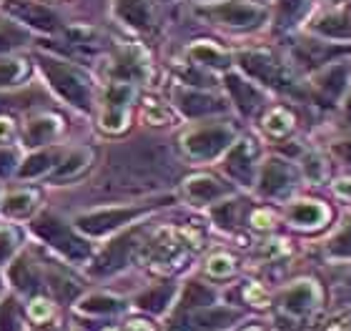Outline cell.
Returning a JSON list of instances; mask_svg holds the SVG:
<instances>
[{
	"instance_id": "2e32d148",
	"label": "cell",
	"mask_w": 351,
	"mask_h": 331,
	"mask_svg": "<svg viewBox=\"0 0 351 331\" xmlns=\"http://www.w3.org/2000/svg\"><path fill=\"white\" fill-rule=\"evenodd\" d=\"M36 204H38V191L21 188V191L8 193L0 211L5 216H10V219H25V216H30L36 211Z\"/></svg>"
},
{
	"instance_id": "1f68e13d",
	"label": "cell",
	"mask_w": 351,
	"mask_h": 331,
	"mask_svg": "<svg viewBox=\"0 0 351 331\" xmlns=\"http://www.w3.org/2000/svg\"><path fill=\"white\" fill-rule=\"evenodd\" d=\"M213 302V291L211 289H206L204 284H189L186 286V296H183V306H208Z\"/></svg>"
},
{
	"instance_id": "4316f807",
	"label": "cell",
	"mask_w": 351,
	"mask_h": 331,
	"mask_svg": "<svg viewBox=\"0 0 351 331\" xmlns=\"http://www.w3.org/2000/svg\"><path fill=\"white\" fill-rule=\"evenodd\" d=\"M319 33H326L331 38H351V18L346 15H326L316 23Z\"/></svg>"
},
{
	"instance_id": "c3c4849f",
	"label": "cell",
	"mask_w": 351,
	"mask_h": 331,
	"mask_svg": "<svg viewBox=\"0 0 351 331\" xmlns=\"http://www.w3.org/2000/svg\"><path fill=\"white\" fill-rule=\"evenodd\" d=\"M346 110H349V116H351V96H349V103H346Z\"/></svg>"
},
{
	"instance_id": "5b68a950",
	"label": "cell",
	"mask_w": 351,
	"mask_h": 331,
	"mask_svg": "<svg viewBox=\"0 0 351 331\" xmlns=\"http://www.w3.org/2000/svg\"><path fill=\"white\" fill-rule=\"evenodd\" d=\"M204 15H208L211 21L223 23V25H239V28H251V25H258L263 21V10L258 5H251V3H243V0H228V3H221V5H213L208 10H201Z\"/></svg>"
},
{
	"instance_id": "e0dca14e",
	"label": "cell",
	"mask_w": 351,
	"mask_h": 331,
	"mask_svg": "<svg viewBox=\"0 0 351 331\" xmlns=\"http://www.w3.org/2000/svg\"><path fill=\"white\" fill-rule=\"evenodd\" d=\"M116 13L133 28L151 25V3L148 0H116Z\"/></svg>"
},
{
	"instance_id": "30bf717a",
	"label": "cell",
	"mask_w": 351,
	"mask_h": 331,
	"mask_svg": "<svg viewBox=\"0 0 351 331\" xmlns=\"http://www.w3.org/2000/svg\"><path fill=\"white\" fill-rule=\"evenodd\" d=\"M133 241H136V236L125 234V236H121L118 241L108 243V249L101 254V258H98V264H95L93 271L95 273H110V271H116V269H121V266L125 264L128 254H131V249L136 246Z\"/></svg>"
},
{
	"instance_id": "f907efd6",
	"label": "cell",
	"mask_w": 351,
	"mask_h": 331,
	"mask_svg": "<svg viewBox=\"0 0 351 331\" xmlns=\"http://www.w3.org/2000/svg\"><path fill=\"white\" fill-rule=\"evenodd\" d=\"M106 331H118V329H106Z\"/></svg>"
},
{
	"instance_id": "f6af8a7d",
	"label": "cell",
	"mask_w": 351,
	"mask_h": 331,
	"mask_svg": "<svg viewBox=\"0 0 351 331\" xmlns=\"http://www.w3.org/2000/svg\"><path fill=\"white\" fill-rule=\"evenodd\" d=\"M337 193H339V196H346V199H351V181H339Z\"/></svg>"
},
{
	"instance_id": "7dc6e473",
	"label": "cell",
	"mask_w": 351,
	"mask_h": 331,
	"mask_svg": "<svg viewBox=\"0 0 351 331\" xmlns=\"http://www.w3.org/2000/svg\"><path fill=\"white\" fill-rule=\"evenodd\" d=\"M128 331H151V326H146V321H131Z\"/></svg>"
},
{
	"instance_id": "83f0119b",
	"label": "cell",
	"mask_w": 351,
	"mask_h": 331,
	"mask_svg": "<svg viewBox=\"0 0 351 331\" xmlns=\"http://www.w3.org/2000/svg\"><path fill=\"white\" fill-rule=\"evenodd\" d=\"M21 329H23L21 309H18L13 296H8L0 304V331H21Z\"/></svg>"
},
{
	"instance_id": "8d00e7d4",
	"label": "cell",
	"mask_w": 351,
	"mask_h": 331,
	"mask_svg": "<svg viewBox=\"0 0 351 331\" xmlns=\"http://www.w3.org/2000/svg\"><path fill=\"white\" fill-rule=\"evenodd\" d=\"M15 241H18L15 231H10V228H0V264L15 251Z\"/></svg>"
},
{
	"instance_id": "8992f818",
	"label": "cell",
	"mask_w": 351,
	"mask_h": 331,
	"mask_svg": "<svg viewBox=\"0 0 351 331\" xmlns=\"http://www.w3.org/2000/svg\"><path fill=\"white\" fill-rule=\"evenodd\" d=\"M141 214V208H101V211H90L75 219V226L81 228L83 234L90 236H103L113 231V228L123 226L131 219Z\"/></svg>"
},
{
	"instance_id": "d6a6232c",
	"label": "cell",
	"mask_w": 351,
	"mask_h": 331,
	"mask_svg": "<svg viewBox=\"0 0 351 331\" xmlns=\"http://www.w3.org/2000/svg\"><path fill=\"white\" fill-rule=\"evenodd\" d=\"M53 314H56V306H53L48 299H33V302L28 304V317L33 324H48L53 319Z\"/></svg>"
},
{
	"instance_id": "836d02e7",
	"label": "cell",
	"mask_w": 351,
	"mask_h": 331,
	"mask_svg": "<svg viewBox=\"0 0 351 331\" xmlns=\"http://www.w3.org/2000/svg\"><path fill=\"white\" fill-rule=\"evenodd\" d=\"M234 258L226 256V254H219V256H211V261L206 264V271L216 276V279H223V276H231L234 273Z\"/></svg>"
},
{
	"instance_id": "9c48e42d",
	"label": "cell",
	"mask_w": 351,
	"mask_h": 331,
	"mask_svg": "<svg viewBox=\"0 0 351 331\" xmlns=\"http://www.w3.org/2000/svg\"><path fill=\"white\" fill-rule=\"evenodd\" d=\"M293 181V173L291 169L286 166L284 161H278V158H271L266 161L261 171V193L266 196H276V193L286 191Z\"/></svg>"
},
{
	"instance_id": "bcb514c9",
	"label": "cell",
	"mask_w": 351,
	"mask_h": 331,
	"mask_svg": "<svg viewBox=\"0 0 351 331\" xmlns=\"http://www.w3.org/2000/svg\"><path fill=\"white\" fill-rule=\"evenodd\" d=\"M337 154L351 163V140H349V143H339V146H337Z\"/></svg>"
},
{
	"instance_id": "5bb4252c",
	"label": "cell",
	"mask_w": 351,
	"mask_h": 331,
	"mask_svg": "<svg viewBox=\"0 0 351 331\" xmlns=\"http://www.w3.org/2000/svg\"><path fill=\"white\" fill-rule=\"evenodd\" d=\"M226 193V186L211 176H196L186 181V196L196 204H211Z\"/></svg>"
},
{
	"instance_id": "ac0fdd59",
	"label": "cell",
	"mask_w": 351,
	"mask_h": 331,
	"mask_svg": "<svg viewBox=\"0 0 351 331\" xmlns=\"http://www.w3.org/2000/svg\"><path fill=\"white\" fill-rule=\"evenodd\" d=\"M10 281H13V286L21 291V294H33L38 291V271L36 266L30 264L28 256H21L15 258L13 266H10Z\"/></svg>"
},
{
	"instance_id": "277c9868",
	"label": "cell",
	"mask_w": 351,
	"mask_h": 331,
	"mask_svg": "<svg viewBox=\"0 0 351 331\" xmlns=\"http://www.w3.org/2000/svg\"><path fill=\"white\" fill-rule=\"evenodd\" d=\"M133 98V86L131 83H113L106 90L103 98V113H101V125L106 131L116 133L123 131L125 121H128V103Z\"/></svg>"
},
{
	"instance_id": "f546056e",
	"label": "cell",
	"mask_w": 351,
	"mask_h": 331,
	"mask_svg": "<svg viewBox=\"0 0 351 331\" xmlns=\"http://www.w3.org/2000/svg\"><path fill=\"white\" fill-rule=\"evenodd\" d=\"M291 125H293V118L289 116L284 108L271 110L269 116L263 118V128H266L271 136H284V133L291 131Z\"/></svg>"
},
{
	"instance_id": "ffe728a7",
	"label": "cell",
	"mask_w": 351,
	"mask_h": 331,
	"mask_svg": "<svg viewBox=\"0 0 351 331\" xmlns=\"http://www.w3.org/2000/svg\"><path fill=\"white\" fill-rule=\"evenodd\" d=\"M316 302V289L306 281H301L296 286H291L284 294V309L291 314H304L306 309H311V304Z\"/></svg>"
},
{
	"instance_id": "74e56055",
	"label": "cell",
	"mask_w": 351,
	"mask_h": 331,
	"mask_svg": "<svg viewBox=\"0 0 351 331\" xmlns=\"http://www.w3.org/2000/svg\"><path fill=\"white\" fill-rule=\"evenodd\" d=\"M331 254H339V256H351V226L344 228V231L334 238V243H331Z\"/></svg>"
},
{
	"instance_id": "7a4b0ae2",
	"label": "cell",
	"mask_w": 351,
	"mask_h": 331,
	"mask_svg": "<svg viewBox=\"0 0 351 331\" xmlns=\"http://www.w3.org/2000/svg\"><path fill=\"white\" fill-rule=\"evenodd\" d=\"M43 73L51 81L58 96H63L71 106L86 110L90 106V93H88L86 83L71 71L68 66L58 63V60H43Z\"/></svg>"
},
{
	"instance_id": "6da1fadb",
	"label": "cell",
	"mask_w": 351,
	"mask_h": 331,
	"mask_svg": "<svg viewBox=\"0 0 351 331\" xmlns=\"http://www.w3.org/2000/svg\"><path fill=\"white\" fill-rule=\"evenodd\" d=\"M33 231H36L45 243H51L53 249H58L63 256L71 258V261H86L88 254H90V251H88V243L83 241V238H78L63 221L51 214L40 216V219L33 223Z\"/></svg>"
},
{
	"instance_id": "ba28073f",
	"label": "cell",
	"mask_w": 351,
	"mask_h": 331,
	"mask_svg": "<svg viewBox=\"0 0 351 331\" xmlns=\"http://www.w3.org/2000/svg\"><path fill=\"white\" fill-rule=\"evenodd\" d=\"M241 66L249 71L251 75H256L258 81L269 83V86H286L284 71L278 68V63L263 56V53H243L241 56Z\"/></svg>"
},
{
	"instance_id": "cb8c5ba5",
	"label": "cell",
	"mask_w": 351,
	"mask_h": 331,
	"mask_svg": "<svg viewBox=\"0 0 351 331\" xmlns=\"http://www.w3.org/2000/svg\"><path fill=\"white\" fill-rule=\"evenodd\" d=\"M191 58L196 63H204V66H213V68H223L228 66V56L221 53L216 45L211 43H198L191 48Z\"/></svg>"
},
{
	"instance_id": "f35d334b",
	"label": "cell",
	"mask_w": 351,
	"mask_h": 331,
	"mask_svg": "<svg viewBox=\"0 0 351 331\" xmlns=\"http://www.w3.org/2000/svg\"><path fill=\"white\" fill-rule=\"evenodd\" d=\"M341 78H344V73H341V68H337V71H331V73H326L319 81V86H322L324 90H329L331 96H337L339 90H341Z\"/></svg>"
},
{
	"instance_id": "8fae6325",
	"label": "cell",
	"mask_w": 351,
	"mask_h": 331,
	"mask_svg": "<svg viewBox=\"0 0 351 331\" xmlns=\"http://www.w3.org/2000/svg\"><path fill=\"white\" fill-rule=\"evenodd\" d=\"M176 101H178V108L186 116H193V118L223 110V103H221L219 98H211L206 96V93H196V90H176Z\"/></svg>"
},
{
	"instance_id": "7c38bea8",
	"label": "cell",
	"mask_w": 351,
	"mask_h": 331,
	"mask_svg": "<svg viewBox=\"0 0 351 331\" xmlns=\"http://www.w3.org/2000/svg\"><path fill=\"white\" fill-rule=\"evenodd\" d=\"M226 171L236 181L249 184L251 176H254V143H251V140H241V143L228 154Z\"/></svg>"
},
{
	"instance_id": "44dd1931",
	"label": "cell",
	"mask_w": 351,
	"mask_h": 331,
	"mask_svg": "<svg viewBox=\"0 0 351 331\" xmlns=\"http://www.w3.org/2000/svg\"><path fill=\"white\" fill-rule=\"evenodd\" d=\"M226 83H228L231 96H234V101L239 103V108H241L243 113H251V110L256 108L261 96H258V90L254 88L251 83H246L243 78H239V75H228Z\"/></svg>"
},
{
	"instance_id": "4fadbf2b",
	"label": "cell",
	"mask_w": 351,
	"mask_h": 331,
	"mask_svg": "<svg viewBox=\"0 0 351 331\" xmlns=\"http://www.w3.org/2000/svg\"><path fill=\"white\" fill-rule=\"evenodd\" d=\"M58 133H60V118L38 116L25 125V143L28 146H43V143H51Z\"/></svg>"
},
{
	"instance_id": "484cf974",
	"label": "cell",
	"mask_w": 351,
	"mask_h": 331,
	"mask_svg": "<svg viewBox=\"0 0 351 331\" xmlns=\"http://www.w3.org/2000/svg\"><path fill=\"white\" fill-rule=\"evenodd\" d=\"M53 154H48V151H40V154H33L25 158V163H23L21 169H18V176L21 178H36L40 176V173H45V171L53 166Z\"/></svg>"
},
{
	"instance_id": "d4e9b609",
	"label": "cell",
	"mask_w": 351,
	"mask_h": 331,
	"mask_svg": "<svg viewBox=\"0 0 351 331\" xmlns=\"http://www.w3.org/2000/svg\"><path fill=\"white\" fill-rule=\"evenodd\" d=\"M171 296H173V286H171V284H163V286H156V289H151V291H146L143 296H138V306L148 311H163L166 304L171 302Z\"/></svg>"
},
{
	"instance_id": "681fc988",
	"label": "cell",
	"mask_w": 351,
	"mask_h": 331,
	"mask_svg": "<svg viewBox=\"0 0 351 331\" xmlns=\"http://www.w3.org/2000/svg\"><path fill=\"white\" fill-rule=\"evenodd\" d=\"M246 331H261V329H258V326H251V329H246Z\"/></svg>"
},
{
	"instance_id": "7402d4cb",
	"label": "cell",
	"mask_w": 351,
	"mask_h": 331,
	"mask_svg": "<svg viewBox=\"0 0 351 331\" xmlns=\"http://www.w3.org/2000/svg\"><path fill=\"white\" fill-rule=\"evenodd\" d=\"M88 163H90V151L88 148H78V151L68 156L66 161L58 163V169L53 173V181H68V178L78 176L81 171H86Z\"/></svg>"
},
{
	"instance_id": "9a60e30c",
	"label": "cell",
	"mask_w": 351,
	"mask_h": 331,
	"mask_svg": "<svg viewBox=\"0 0 351 331\" xmlns=\"http://www.w3.org/2000/svg\"><path fill=\"white\" fill-rule=\"evenodd\" d=\"M236 317H239V311L234 309L208 306V309H201L193 314V326L198 331H221V329H228Z\"/></svg>"
},
{
	"instance_id": "7bdbcfd3",
	"label": "cell",
	"mask_w": 351,
	"mask_h": 331,
	"mask_svg": "<svg viewBox=\"0 0 351 331\" xmlns=\"http://www.w3.org/2000/svg\"><path fill=\"white\" fill-rule=\"evenodd\" d=\"M13 133H15L13 118L0 116V146H3V143H8V140L13 138Z\"/></svg>"
},
{
	"instance_id": "e575fe53",
	"label": "cell",
	"mask_w": 351,
	"mask_h": 331,
	"mask_svg": "<svg viewBox=\"0 0 351 331\" xmlns=\"http://www.w3.org/2000/svg\"><path fill=\"white\" fill-rule=\"evenodd\" d=\"M304 3L306 0H278V15H281V21H293L304 10Z\"/></svg>"
},
{
	"instance_id": "816d5d0a",
	"label": "cell",
	"mask_w": 351,
	"mask_h": 331,
	"mask_svg": "<svg viewBox=\"0 0 351 331\" xmlns=\"http://www.w3.org/2000/svg\"><path fill=\"white\" fill-rule=\"evenodd\" d=\"M349 13H351V5H349Z\"/></svg>"
},
{
	"instance_id": "52a82bcc",
	"label": "cell",
	"mask_w": 351,
	"mask_h": 331,
	"mask_svg": "<svg viewBox=\"0 0 351 331\" xmlns=\"http://www.w3.org/2000/svg\"><path fill=\"white\" fill-rule=\"evenodd\" d=\"M5 13H10L13 18H18L21 23H28L38 30H51L58 28V18L53 10H48L45 5H38L33 0H5Z\"/></svg>"
},
{
	"instance_id": "d590c367",
	"label": "cell",
	"mask_w": 351,
	"mask_h": 331,
	"mask_svg": "<svg viewBox=\"0 0 351 331\" xmlns=\"http://www.w3.org/2000/svg\"><path fill=\"white\" fill-rule=\"evenodd\" d=\"M18 40H23L21 30H15L10 23H0V51H5V48L15 45Z\"/></svg>"
},
{
	"instance_id": "d6986e66",
	"label": "cell",
	"mask_w": 351,
	"mask_h": 331,
	"mask_svg": "<svg viewBox=\"0 0 351 331\" xmlns=\"http://www.w3.org/2000/svg\"><path fill=\"white\" fill-rule=\"evenodd\" d=\"M326 208L322 206V204H316V201H299V204H293L291 208H289V219H291V223H296V226H322L324 219H326Z\"/></svg>"
},
{
	"instance_id": "603a6c76",
	"label": "cell",
	"mask_w": 351,
	"mask_h": 331,
	"mask_svg": "<svg viewBox=\"0 0 351 331\" xmlns=\"http://www.w3.org/2000/svg\"><path fill=\"white\" fill-rule=\"evenodd\" d=\"M121 309H123V302L108 294L86 296V299L78 304V311H86V314H116V311H121Z\"/></svg>"
},
{
	"instance_id": "60d3db41",
	"label": "cell",
	"mask_w": 351,
	"mask_h": 331,
	"mask_svg": "<svg viewBox=\"0 0 351 331\" xmlns=\"http://www.w3.org/2000/svg\"><path fill=\"white\" fill-rule=\"evenodd\" d=\"M15 163H18V156H15V151L0 146V176H8V173L13 171Z\"/></svg>"
},
{
	"instance_id": "ab89813d",
	"label": "cell",
	"mask_w": 351,
	"mask_h": 331,
	"mask_svg": "<svg viewBox=\"0 0 351 331\" xmlns=\"http://www.w3.org/2000/svg\"><path fill=\"white\" fill-rule=\"evenodd\" d=\"M304 169H306V176L311 178V181H322V178L326 176V166L322 163V158H319V156H308Z\"/></svg>"
},
{
	"instance_id": "ee69618b",
	"label": "cell",
	"mask_w": 351,
	"mask_h": 331,
	"mask_svg": "<svg viewBox=\"0 0 351 331\" xmlns=\"http://www.w3.org/2000/svg\"><path fill=\"white\" fill-rule=\"evenodd\" d=\"M254 226L256 228H269L271 226V216L266 214V211H258V214H254Z\"/></svg>"
},
{
	"instance_id": "4dcf8cb0",
	"label": "cell",
	"mask_w": 351,
	"mask_h": 331,
	"mask_svg": "<svg viewBox=\"0 0 351 331\" xmlns=\"http://www.w3.org/2000/svg\"><path fill=\"white\" fill-rule=\"evenodd\" d=\"M339 48H324L319 43H304L299 48V58H304L308 66H316V63H326L331 56H337Z\"/></svg>"
},
{
	"instance_id": "b9f144b4",
	"label": "cell",
	"mask_w": 351,
	"mask_h": 331,
	"mask_svg": "<svg viewBox=\"0 0 351 331\" xmlns=\"http://www.w3.org/2000/svg\"><path fill=\"white\" fill-rule=\"evenodd\" d=\"M243 296H246V302H251L254 306H266V294L261 291L258 284H251V286L243 291Z\"/></svg>"
},
{
	"instance_id": "3957f363",
	"label": "cell",
	"mask_w": 351,
	"mask_h": 331,
	"mask_svg": "<svg viewBox=\"0 0 351 331\" xmlns=\"http://www.w3.org/2000/svg\"><path fill=\"white\" fill-rule=\"evenodd\" d=\"M228 140H231V131L226 125H206V128L191 131L183 138V148L193 158H213L228 146Z\"/></svg>"
},
{
	"instance_id": "f1b7e54d",
	"label": "cell",
	"mask_w": 351,
	"mask_h": 331,
	"mask_svg": "<svg viewBox=\"0 0 351 331\" xmlns=\"http://www.w3.org/2000/svg\"><path fill=\"white\" fill-rule=\"evenodd\" d=\"M28 68L23 60L13 58H0V88H8V86H15V83L25 78Z\"/></svg>"
}]
</instances>
